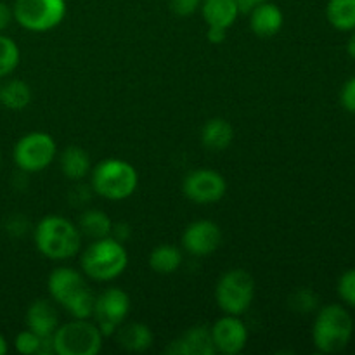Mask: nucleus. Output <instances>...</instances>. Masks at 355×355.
I'll return each instance as SVG.
<instances>
[{
  "instance_id": "24",
  "label": "nucleus",
  "mask_w": 355,
  "mask_h": 355,
  "mask_svg": "<svg viewBox=\"0 0 355 355\" xmlns=\"http://www.w3.org/2000/svg\"><path fill=\"white\" fill-rule=\"evenodd\" d=\"M80 232L90 239H103L113 232V222L104 211L89 210L80 218Z\"/></svg>"
},
{
  "instance_id": "11",
  "label": "nucleus",
  "mask_w": 355,
  "mask_h": 355,
  "mask_svg": "<svg viewBox=\"0 0 355 355\" xmlns=\"http://www.w3.org/2000/svg\"><path fill=\"white\" fill-rule=\"evenodd\" d=\"M182 191L187 200L196 205H211L220 201L227 191V182L222 173L210 168H200L187 173Z\"/></svg>"
},
{
  "instance_id": "29",
  "label": "nucleus",
  "mask_w": 355,
  "mask_h": 355,
  "mask_svg": "<svg viewBox=\"0 0 355 355\" xmlns=\"http://www.w3.org/2000/svg\"><path fill=\"white\" fill-rule=\"evenodd\" d=\"M201 2L203 0H170V6H172V10L177 16L186 17L196 12L201 7Z\"/></svg>"
},
{
  "instance_id": "33",
  "label": "nucleus",
  "mask_w": 355,
  "mask_h": 355,
  "mask_svg": "<svg viewBox=\"0 0 355 355\" xmlns=\"http://www.w3.org/2000/svg\"><path fill=\"white\" fill-rule=\"evenodd\" d=\"M347 51H349L350 58L355 59V30H354L352 37H350L349 42H347Z\"/></svg>"
},
{
  "instance_id": "2",
  "label": "nucleus",
  "mask_w": 355,
  "mask_h": 355,
  "mask_svg": "<svg viewBox=\"0 0 355 355\" xmlns=\"http://www.w3.org/2000/svg\"><path fill=\"white\" fill-rule=\"evenodd\" d=\"M35 245L51 260H68L82 248V232L61 215H47L35 227Z\"/></svg>"
},
{
  "instance_id": "5",
  "label": "nucleus",
  "mask_w": 355,
  "mask_h": 355,
  "mask_svg": "<svg viewBox=\"0 0 355 355\" xmlns=\"http://www.w3.org/2000/svg\"><path fill=\"white\" fill-rule=\"evenodd\" d=\"M92 189L99 196L110 201H121L130 198L135 193L139 184V173L125 159L110 158L103 159L94 166L90 172Z\"/></svg>"
},
{
  "instance_id": "4",
  "label": "nucleus",
  "mask_w": 355,
  "mask_h": 355,
  "mask_svg": "<svg viewBox=\"0 0 355 355\" xmlns=\"http://www.w3.org/2000/svg\"><path fill=\"white\" fill-rule=\"evenodd\" d=\"M82 270L94 281H113L123 274L128 266V253L123 243L113 236L103 239H94L82 253Z\"/></svg>"
},
{
  "instance_id": "9",
  "label": "nucleus",
  "mask_w": 355,
  "mask_h": 355,
  "mask_svg": "<svg viewBox=\"0 0 355 355\" xmlns=\"http://www.w3.org/2000/svg\"><path fill=\"white\" fill-rule=\"evenodd\" d=\"M55 141L45 132H30L23 135L14 146V163L26 173L47 168L55 158Z\"/></svg>"
},
{
  "instance_id": "32",
  "label": "nucleus",
  "mask_w": 355,
  "mask_h": 355,
  "mask_svg": "<svg viewBox=\"0 0 355 355\" xmlns=\"http://www.w3.org/2000/svg\"><path fill=\"white\" fill-rule=\"evenodd\" d=\"M259 3L262 2H259V0H236V6H238L239 14H250L257 6H259Z\"/></svg>"
},
{
  "instance_id": "25",
  "label": "nucleus",
  "mask_w": 355,
  "mask_h": 355,
  "mask_svg": "<svg viewBox=\"0 0 355 355\" xmlns=\"http://www.w3.org/2000/svg\"><path fill=\"white\" fill-rule=\"evenodd\" d=\"M19 59L21 52L16 42L0 33V78L9 76L17 68Z\"/></svg>"
},
{
  "instance_id": "23",
  "label": "nucleus",
  "mask_w": 355,
  "mask_h": 355,
  "mask_svg": "<svg viewBox=\"0 0 355 355\" xmlns=\"http://www.w3.org/2000/svg\"><path fill=\"white\" fill-rule=\"evenodd\" d=\"M326 17L335 30H355V0H328Z\"/></svg>"
},
{
  "instance_id": "18",
  "label": "nucleus",
  "mask_w": 355,
  "mask_h": 355,
  "mask_svg": "<svg viewBox=\"0 0 355 355\" xmlns=\"http://www.w3.org/2000/svg\"><path fill=\"white\" fill-rule=\"evenodd\" d=\"M234 141V128L224 118H211L201 128V144L208 151H224Z\"/></svg>"
},
{
  "instance_id": "28",
  "label": "nucleus",
  "mask_w": 355,
  "mask_h": 355,
  "mask_svg": "<svg viewBox=\"0 0 355 355\" xmlns=\"http://www.w3.org/2000/svg\"><path fill=\"white\" fill-rule=\"evenodd\" d=\"M340 103L349 113L355 114V76L347 80L340 92Z\"/></svg>"
},
{
  "instance_id": "36",
  "label": "nucleus",
  "mask_w": 355,
  "mask_h": 355,
  "mask_svg": "<svg viewBox=\"0 0 355 355\" xmlns=\"http://www.w3.org/2000/svg\"><path fill=\"white\" fill-rule=\"evenodd\" d=\"M0 165H2V158H0Z\"/></svg>"
},
{
  "instance_id": "12",
  "label": "nucleus",
  "mask_w": 355,
  "mask_h": 355,
  "mask_svg": "<svg viewBox=\"0 0 355 355\" xmlns=\"http://www.w3.org/2000/svg\"><path fill=\"white\" fill-rule=\"evenodd\" d=\"M211 340L215 350L224 355H236L243 352L248 342V329L239 315L225 314L211 326Z\"/></svg>"
},
{
  "instance_id": "8",
  "label": "nucleus",
  "mask_w": 355,
  "mask_h": 355,
  "mask_svg": "<svg viewBox=\"0 0 355 355\" xmlns=\"http://www.w3.org/2000/svg\"><path fill=\"white\" fill-rule=\"evenodd\" d=\"M12 16L24 30L44 33L62 23L66 16V0H16Z\"/></svg>"
},
{
  "instance_id": "35",
  "label": "nucleus",
  "mask_w": 355,
  "mask_h": 355,
  "mask_svg": "<svg viewBox=\"0 0 355 355\" xmlns=\"http://www.w3.org/2000/svg\"><path fill=\"white\" fill-rule=\"evenodd\" d=\"M259 2H267V0H259Z\"/></svg>"
},
{
  "instance_id": "20",
  "label": "nucleus",
  "mask_w": 355,
  "mask_h": 355,
  "mask_svg": "<svg viewBox=\"0 0 355 355\" xmlns=\"http://www.w3.org/2000/svg\"><path fill=\"white\" fill-rule=\"evenodd\" d=\"M114 335H116L118 345L123 347L128 352H144L153 345L151 329L142 322H130L127 326H120Z\"/></svg>"
},
{
  "instance_id": "26",
  "label": "nucleus",
  "mask_w": 355,
  "mask_h": 355,
  "mask_svg": "<svg viewBox=\"0 0 355 355\" xmlns=\"http://www.w3.org/2000/svg\"><path fill=\"white\" fill-rule=\"evenodd\" d=\"M338 290L340 298L345 302L350 307H355V269H349L340 276L338 279Z\"/></svg>"
},
{
  "instance_id": "30",
  "label": "nucleus",
  "mask_w": 355,
  "mask_h": 355,
  "mask_svg": "<svg viewBox=\"0 0 355 355\" xmlns=\"http://www.w3.org/2000/svg\"><path fill=\"white\" fill-rule=\"evenodd\" d=\"M14 19L12 16V7L7 6L6 2H0V33L3 30H7L10 24V21Z\"/></svg>"
},
{
  "instance_id": "17",
  "label": "nucleus",
  "mask_w": 355,
  "mask_h": 355,
  "mask_svg": "<svg viewBox=\"0 0 355 355\" xmlns=\"http://www.w3.org/2000/svg\"><path fill=\"white\" fill-rule=\"evenodd\" d=\"M200 9L208 26L225 28V30H229L239 16L236 0H203Z\"/></svg>"
},
{
  "instance_id": "34",
  "label": "nucleus",
  "mask_w": 355,
  "mask_h": 355,
  "mask_svg": "<svg viewBox=\"0 0 355 355\" xmlns=\"http://www.w3.org/2000/svg\"><path fill=\"white\" fill-rule=\"evenodd\" d=\"M7 350H9V347H7V340L0 335V355H6Z\"/></svg>"
},
{
  "instance_id": "16",
  "label": "nucleus",
  "mask_w": 355,
  "mask_h": 355,
  "mask_svg": "<svg viewBox=\"0 0 355 355\" xmlns=\"http://www.w3.org/2000/svg\"><path fill=\"white\" fill-rule=\"evenodd\" d=\"M283 10H281L276 3L270 2V0L259 3V6L250 12L252 31L260 38H270L274 37V35H277L281 28H283Z\"/></svg>"
},
{
  "instance_id": "3",
  "label": "nucleus",
  "mask_w": 355,
  "mask_h": 355,
  "mask_svg": "<svg viewBox=\"0 0 355 355\" xmlns=\"http://www.w3.org/2000/svg\"><path fill=\"white\" fill-rule=\"evenodd\" d=\"M354 336V319L343 305L329 304L318 312L312 326V342L322 354H340Z\"/></svg>"
},
{
  "instance_id": "6",
  "label": "nucleus",
  "mask_w": 355,
  "mask_h": 355,
  "mask_svg": "<svg viewBox=\"0 0 355 355\" xmlns=\"http://www.w3.org/2000/svg\"><path fill=\"white\" fill-rule=\"evenodd\" d=\"M104 335L99 326L89 319H75L58 326L52 335L54 354L58 355H97L103 349Z\"/></svg>"
},
{
  "instance_id": "7",
  "label": "nucleus",
  "mask_w": 355,
  "mask_h": 355,
  "mask_svg": "<svg viewBox=\"0 0 355 355\" xmlns=\"http://www.w3.org/2000/svg\"><path fill=\"white\" fill-rule=\"evenodd\" d=\"M255 298V279L245 269L227 270L218 279L215 288V300L222 312L231 315H243Z\"/></svg>"
},
{
  "instance_id": "15",
  "label": "nucleus",
  "mask_w": 355,
  "mask_h": 355,
  "mask_svg": "<svg viewBox=\"0 0 355 355\" xmlns=\"http://www.w3.org/2000/svg\"><path fill=\"white\" fill-rule=\"evenodd\" d=\"M59 326V315L54 305L45 298L35 300L28 307L26 328L42 338H51Z\"/></svg>"
},
{
  "instance_id": "27",
  "label": "nucleus",
  "mask_w": 355,
  "mask_h": 355,
  "mask_svg": "<svg viewBox=\"0 0 355 355\" xmlns=\"http://www.w3.org/2000/svg\"><path fill=\"white\" fill-rule=\"evenodd\" d=\"M291 302H293V307L298 312H311L318 305V297L311 290H302L295 295Z\"/></svg>"
},
{
  "instance_id": "14",
  "label": "nucleus",
  "mask_w": 355,
  "mask_h": 355,
  "mask_svg": "<svg viewBox=\"0 0 355 355\" xmlns=\"http://www.w3.org/2000/svg\"><path fill=\"white\" fill-rule=\"evenodd\" d=\"M166 352L173 355H215L211 331L205 326L189 328L179 340H173Z\"/></svg>"
},
{
  "instance_id": "22",
  "label": "nucleus",
  "mask_w": 355,
  "mask_h": 355,
  "mask_svg": "<svg viewBox=\"0 0 355 355\" xmlns=\"http://www.w3.org/2000/svg\"><path fill=\"white\" fill-rule=\"evenodd\" d=\"M180 266H182V253L172 245L156 246L149 255V267L162 276L173 274Z\"/></svg>"
},
{
  "instance_id": "19",
  "label": "nucleus",
  "mask_w": 355,
  "mask_h": 355,
  "mask_svg": "<svg viewBox=\"0 0 355 355\" xmlns=\"http://www.w3.org/2000/svg\"><path fill=\"white\" fill-rule=\"evenodd\" d=\"M61 172L69 180H82L83 177L92 172V163H90L89 153L80 146H69L61 153Z\"/></svg>"
},
{
  "instance_id": "13",
  "label": "nucleus",
  "mask_w": 355,
  "mask_h": 355,
  "mask_svg": "<svg viewBox=\"0 0 355 355\" xmlns=\"http://www.w3.org/2000/svg\"><path fill=\"white\" fill-rule=\"evenodd\" d=\"M222 245V231L215 222L198 220L187 225L182 234V246L189 255L207 257Z\"/></svg>"
},
{
  "instance_id": "31",
  "label": "nucleus",
  "mask_w": 355,
  "mask_h": 355,
  "mask_svg": "<svg viewBox=\"0 0 355 355\" xmlns=\"http://www.w3.org/2000/svg\"><path fill=\"white\" fill-rule=\"evenodd\" d=\"M207 37L211 44H222V42L225 40V37H227V30H225V28L208 26Z\"/></svg>"
},
{
  "instance_id": "1",
  "label": "nucleus",
  "mask_w": 355,
  "mask_h": 355,
  "mask_svg": "<svg viewBox=\"0 0 355 355\" xmlns=\"http://www.w3.org/2000/svg\"><path fill=\"white\" fill-rule=\"evenodd\" d=\"M47 288L52 300L62 305L73 319H90L94 315L96 297L78 270L58 267L49 276Z\"/></svg>"
},
{
  "instance_id": "21",
  "label": "nucleus",
  "mask_w": 355,
  "mask_h": 355,
  "mask_svg": "<svg viewBox=\"0 0 355 355\" xmlns=\"http://www.w3.org/2000/svg\"><path fill=\"white\" fill-rule=\"evenodd\" d=\"M31 103V89L23 80H7L0 85V104L6 110L21 111Z\"/></svg>"
},
{
  "instance_id": "10",
  "label": "nucleus",
  "mask_w": 355,
  "mask_h": 355,
  "mask_svg": "<svg viewBox=\"0 0 355 355\" xmlns=\"http://www.w3.org/2000/svg\"><path fill=\"white\" fill-rule=\"evenodd\" d=\"M130 311V298L120 288H110L103 291L99 297H96V305H94V315L96 324L99 326L101 333L104 336H110L116 333L121 322L128 315Z\"/></svg>"
}]
</instances>
